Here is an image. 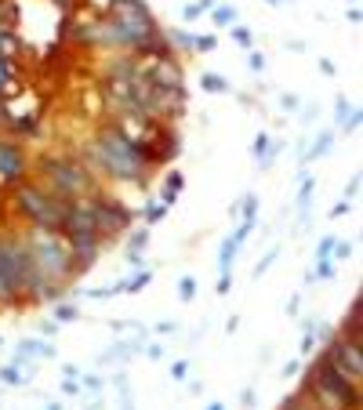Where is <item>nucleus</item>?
Masks as SVG:
<instances>
[{"label": "nucleus", "mask_w": 363, "mask_h": 410, "mask_svg": "<svg viewBox=\"0 0 363 410\" xmlns=\"http://www.w3.org/2000/svg\"><path fill=\"white\" fill-rule=\"evenodd\" d=\"M94 175H105L109 182L120 185H149V171H153V156L146 149L131 146L113 123H102L99 135L91 138L87 160H84Z\"/></svg>", "instance_id": "1"}, {"label": "nucleus", "mask_w": 363, "mask_h": 410, "mask_svg": "<svg viewBox=\"0 0 363 410\" xmlns=\"http://www.w3.org/2000/svg\"><path fill=\"white\" fill-rule=\"evenodd\" d=\"M37 182L47 189V193H55L62 200L91 196V193L102 189L99 175H94L81 156H55V153H47L37 160Z\"/></svg>", "instance_id": "2"}, {"label": "nucleus", "mask_w": 363, "mask_h": 410, "mask_svg": "<svg viewBox=\"0 0 363 410\" xmlns=\"http://www.w3.org/2000/svg\"><path fill=\"white\" fill-rule=\"evenodd\" d=\"M11 203H15V214H19L29 229H55V232H62L69 200L47 193L40 182H19L15 185Z\"/></svg>", "instance_id": "3"}, {"label": "nucleus", "mask_w": 363, "mask_h": 410, "mask_svg": "<svg viewBox=\"0 0 363 410\" xmlns=\"http://www.w3.org/2000/svg\"><path fill=\"white\" fill-rule=\"evenodd\" d=\"M26 244H29V250H33L40 273L51 280V283L69 287V283L81 276V273H76V265H73L69 244H66V236H62V232H55V229H29L26 232Z\"/></svg>", "instance_id": "4"}, {"label": "nucleus", "mask_w": 363, "mask_h": 410, "mask_svg": "<svg viewBox=\"0 0 363 410\" xmlns=\"http://www.w3.org/2000/svg\"><path fill=\"white\" fill-rule=\"evenodd\" d=\"M91 203H94V232H99L105 244L109 240H120L124 232H131L135 211L128 207V203H120L113 193H105V189L91 193Z\"/></svg>", "instance_id": "5"}, {"label": "nucleus", "mask_w": 363, "mask_h": 410, "mask_svg": "<svg viewBox=\"0 0 363 410\" xmlns=\"http://www.w3.org/2000/svg\"><path fill=\"white\" fill-rule=\"evenodd\" d=\"M109 15H113V19L131 33L135 51H138L146 40H153L156 33H164V29L156 26V19H153V11H149L146 0H113V11H109Z\"/></svg>", "instance_id": "6"}, {"label": "nucleus", "mask_w": 363, "mask_h": 410, "mask_svg": "<svg viewBox=\"0 0 363 410\" xmlns=\"http://www.w3.org/2000/svg\"><path fill=\"white\" fill-rule=\"evenodd\" d=\"M323 359L335 370H341L349 382H363V338H353V334H330L327 338V352Z\"/></svg>", "instance_id": "7"}, {"label": "nucleus", "mask_w": 363, "mask_h": 410, "mask_svg": "<svg viewBox=\"0 0 363 410\" xmlns=\"http://www.w3.org/2000/svg\"><path fill=\"white\" fill-rule=\"evenodd\" d=\"M22 283L19 269H15V255H11V232L0 236V305H15L22 302Z\"/></svg>", "instance_id": "8"}, {"label": "nucleus", "mask_w": 363, "mask_h": 410, "mask_svg": "<svg viewBox=\"0 0 363 410\" xmlns=\"http://www.w3.org/2000/svg\"><path fill=\"white\" fill-rule=\"evenodd\" d=\"M26 171H29V160H26L22 142L19 138H0V182L19 185V182H26Z\"/></svg>", "instance_id": "9"}, {"label": "nucleus", "mask_w": 363, "mask_h": 410, "mask_svg": "<svg viewBox=\"0 0 363 410\" xmlns=\"http://www.w3.org/2000/svg\"><path fill=\"white\" fill-rule=\"evenodd\" d=\"M66 244H69V255H73L76 273L91 269V265L102 258V250H105V240H102L99 232H73V236H66Z\"/></svg>", "instance_id": "10"}, {"label": "nucleus", "mask_w": 363, "mask_h": 410, "mask_svg": "<svg viewBox=\"0 0 363 410\" xmlns=\"http://www.w3.org/2000/svg\"><path fill=\"white\" fill-rule=\"evenodd\" d=\"M51 356H55V345L47 338H22L11 364H37V359H51Z\"/></svg>", "instance_id": "11"}, {"label": "nucleus", "mask_w": 363, "mask_h": 410, "mask_svg": "<svg viewBox=\"0 0 363 410\" xmlns=\"http://www.w3.org/2000/svg\"><path fill=\"white\" fill-rule=\"evenodd\" d=\"M146 247H149V225L138 229L128 240V265H131V269H142V255H146Z\"/></svg>", "instance_id": "12"}, {"label": "nucleus", "mask_w": 363, "mask_h": 410, "mask_svg": "<svg viewBox=\"0 0 363 410\" xmlns=\"http://www.w3.org/2000/svg\"><path fill=\"white\" fill-rule=\"evenodd\" d=\"M182 185H185L182 171H171V175H167V182H164V189H160V203H164V207H175V203H178V196H182Z\"/></svg>", "instance_id": "13"}, {"label": "nucleus", "mask_w": 363, "mask_h": 410, "mask_svg": "<svg viewBox=\"0 0 363 410\" xmlns=\"http://www.w3.org/2000/svg\"><path fill=\"white\" fill-rule=\"evenodd\" d=\"M330 149H335V131H320L316 138H312V149L302 156V160L312 164V160H320V156H327Z\"/></svg>", "instance_id": "14"}, {"label": "nucleus", "mask_w": 363, "mask_h": 410, "mask_svg": "<svg viewBox=\"0 0 363 410\" xmlns=\"http://www.w3.org/2000/svg\"><path fill=\"white\" fill-rule=\"evenodd\" d=\"M258 203H262V200H258L255 193H244L240 203H233V207H229V214H233V218H247V222H255V218H258Z\"/></svg>", "instance_id": "15"}, {"label": "nucleus", "mask_w": 363, "mask_h": 410, "mask_svg": "<svg viewBox=\"0 0 363 410\" xmlns=\"http://www.w3.org/2000/svg\"><path fill=\"white\" fill-rule=\"evenodd\" d=\"M26 385V367L22 364H4L0 367V388H22Z\"/></svg>", "instance_id": "16"}, {"label": "nucleus", "mask_w": 363, "mask_h": 410, "mask_svg": "<svg viewBox=\"0 0 363 410\" xmlns=\"http://www.w3.org/2000/svg\"><path fill=\"white\" fill-rule=\"evenodd\" d=\"M236 247L233 244V236H226L222 240V247H218V276H233V258H236Z\"/></svg>", "instance_id": "17"}, {"label": "nucleus", "mask_w": 363, "mask_h": 410, "mask_svg": "<svg viewBox=\"0 0 363 410\" xmlns=\"http://www.w3.org/2000/svg\"><path fill=\"white\" fill-rule=\"evenodd\" d=\"M200 87L208 91V94H229V91H233L226 76H222V73H211V69L200 73Z\"/></svg>", "instance_id": "18"}, {"label": "nucleus", "mask_w": 363, "mask_h": 410, "mask_svg": "<svg viewBox=\"0 0 363 410\" xmlns=\"http://www.w3.org/2000/svg\"><path fill=\"white\" fill-rule=\"evenodd\" d=\"M51 305H55V323H58V327L81 320V309H76L73 302H66V298H58V302H51Z\"/></svg>", "instance_id": "19"}, {"label": "nucleus", "mask_w": 363, "mask_h": 410, "mask_svg": "<svg viewBox=\"0 0 363 410\" xmlns=\"http://www.w3.org/2000/svg\"><path fill=\"white\" fill-rule=\"evenodd\" d=\"M153 283V269H135V276L124 280V294H138Z\"/></svg>", "instance_id": "20"}, {"label": "nucleus", "mask_w": 363, "mask_h": 410, "mask_svg": "<svg viewBox=\"0 0 363 410\" xmlns=\"http://www.w3.org/2000/svg\"><path fill=\"white\" fill-rule=\"evenodd\" d=\"M167 44H171V51H193V33H185V29H171V33H164Z\"/></svg>", "instance_id": "21"}, {"label": "nucleus", "mask_w": 363, "mask_h": 410, "mask_svg": "<svg viewBox=\"0 0 363 410\" xmlns=\"http://www.w3.org/2000/svg\"><path fill=\"white\" fill-rule=\"evenodd\" d=\"M269 149H273L269 135H265V131H258V135H255V146H251V156L258 160V167H262V171H265V156H269Z\"/></svg>", "instance_id": "22"}, {"label": "nucleus", "mask_w": 363, "mask_h": 410, "mask_svg": "<svg viewBox=\"0 0 363 410\" xmlns=\"http://www.w3.org/2000/svg\"><path fill=\"white\" fill-rule=\"evenodd\" d=\"M312 189H316V178L305 175L302 178V189H298V211H302V218L309 214V203H312Z\"/></svg>", "instance_id": "23"}, {"label": "nucleus", "mask_w": 363, "mask_h": 410, "mask_svg": "<svg viewBox=\"0 0 363 410\" xmlns=\"http://www.w3.org/2000/svg\"><path fill=\"white\" fill-rule=\"evenodd\" d=\"M167 211H171V207H164L160 200H149L146 211H142V222H146V225H156V222H164V218H167Z\"/></svg>", "instance_id": "24"}, {"label": "nucleus", "mask_w": 363, "mask_h": 410, "mask_svg": "<svg viewBox=\"0 0 363 410\" xmlns=\"http://www.w3.org/2000/svg\"><path fill=\"white\" fill-rule=\"evenodd\" d=\"M236 19H240V15H236V8H229V4H214L211 8V22L214 26H236Z\"/></svg>", "instance_id": "25"}, {"label": "nucleus", "mask_w": 363, "mask_h": 410, "mask_svg": "<svg viewBox=\"0 0 363 410\" xmlns=\"http://www.w3.org/2000/svg\"><path fill=\"white\" fill-rule=\"evenodd\" d=\"M113 294H124V280H117V283H102V287L87 291L91 302H105V298H113Z\"/></svg>", "instance_id": "26"}, {"label": "nucleus", "mask_w": 363, "mask_h": 410, "mask_svg": "<svg viewBox=\"0 0 363 410\" xmlns=\"http://www.w3.org/2000/svg\"><path fill=\"white\" fill-rule=\"evenodd\" d=\"M255 225H258V218H255V222L240 218V225H236V232H233V244H236V247H244V244L251 240V232H255Z\"/></svg>", "instance_id": "27"}, {"label": "nucleus", "mask_w": 363, "mask_h": 410, "mask_svg": "<svg viewBox=\"0 0 363 410\" xmlns=\"http://www.w3.org/2000/svg\"><path fill=\"white\" fill-rule=\"evenodd\" d=\"M196 287H200V283H196V276H182L178 280V298H182V302H193V298H196Z\"/></svg>", "instance_id": "28"}, {"label": "nucleus", "mask_w": 363, "mask_h": 410, "mask_svg": "<svg viewBox=\"0 0 363 410\" xmlns=\"http://www.w3.org/2000/svg\"><path fill=\"white\" fill-rule=\"evenodd\" d=\"M335 240H338V236H335V232H327L323 240L316 244V262H335V258H330V250H335Z\"/></svg>", "instance_id": "29"}, {"label": "nucleus", "mask_w": 363, "mask_h": 410, "mask_svg": "<svg viewBox=\"0 0 363 410\" xmlns=\"http://www.w3.org/2000/svg\"><path fill=\"white\" fill-rule=\"evenodd\" d=\"M214 47H218V37H214V33H203V37H193V51H200V55H203V51H208V55H211V51H214Z\"/></svg>", "instance_id": "30"}, {"label": "nucleus", "mask_w": 363, "mask_h": 410, "mask_svg": "<svg viewBox=\"0 0 363 410\" xmlns=\"http://www.w3.org/2000/svg\"><path fill=\"white\" fill-rule=\"evenodd\" d=\"M276 258H280V247H273V250H269V255H265V258H262V262L255 265V280H262L265 273H269V269H273V262H276Z\"/></svg>", "instance_id": "31"}, {"label": "nucleus", "mask_w": 363, "mask_h": 410, "mask_svg": "<svg viewBox=\"0 0 363 410\" xmlns=\"http://www.w3.org/2000/svg\"><path fill=\"white\" fill-rule=\"evenodd\" d=\"M233 40L240 44V47H247V51H251V44H255V33H251L247 26H233Z\"/></svg>", "instance_id": "32"}, {"label": "nucleus", "mask_w": 363, "mask_h": 410, "mask_svg": "<svg viewBox=\"0 0 363 410\" xmlns=\"http://www.w3.org/2000/svg\"><path fill=\"white\" fill-rule=\"evenodd\" d=\"M11 51H15V33H11L8 26H0V55L11 58Z\"/></svg>", "instance_id": "33"}, {"label": "nucleus", "mask_w": 363, "mask_h": 410, "mask_svg": "<svg viewBox=\"0 0 363 410\" xmlns=\"http://www.w3.org/2000/svg\"><path fill=\"white\" fill-rule=\"evenodd\" d=\"M84 8L91 15H109V11H113V0H84Z\"/></svg>", "instance_id": "34"}, {"label": "nucleus", "mask_w": 363, "mask_h": 410, "mask_svg": "<svg viewBox=\"0 0 363 410\" xmlns=\"http://www.w3.org/2000/svg\"><path fill=\"white\" fill-rule=\"evenodd\" d=\"M11 84V58L0 55V94H4V87Z\"/></svg>", "instance_id": "35"}, {"label": "nucleus", "mask_w": 363, "mask_h": 410, "mask_svg": "<svg viewBox=\"0 0 363 410\" xmlns=\"http://www.w3.org/2000/svg\"><path fill=\"white\" fill-rule=\"evenodd\" d=\"M247 69H251V73H265V55H262V51H251V55H247Z\"/></svg>", "instance_id": "36"}, {"label": "nucleus", "mask_w": 363, "mask_h": 410, "mask_svg": "<svg viewBox=\"0 0 363 410\" xmlns=\"http://www.w3.org/2000/svg\"><path fill=\"white\" fill-rule=\"evenodd\" d=\"M335 120H338V128L345 131V120H349V102H345V99L335 102Z\"/></svg>", "instance_id": "37"}, {"label": "nucleus", "mask_w": 363, "mask_h": 410, "mask_svg": "<svg viewBox=\"0 0 363 410\" xmlns=\"http://www.w3.org/2000/svg\"><path fill=\"white\" fill-rule=\"evenodd\" d=\"M171 377H175V382H185L189 377V359H175V364H171Z\"/></svg>", "instance_id": "38"}, {"label": "nucleus", "mask_w": 363, "mask_h": 410, "mask_svg": "<svg viewBox=\"0 0 363 410\" xmlns=\"http://www.w3.org/2000/svg\"><path fill=\"white\" fill-rule=\"evenodd\" d=\"M81 388L99 392V388H102V377H99V374H81Z\"/></svg>", "instance_id": "39"}, {"label": "nucleus", "mask_w": 363, "mask_h": 410, "mask_svg": "<svg viewBox=\"0 0 363 410\" xmlns=\"http://www.w3.org/2000/svg\"><path fill=\"white\" fill-rule=\"evenodd\" d=\"M349 211H353V203H349V200H345V196H341V200L335 203V207H330V218H345V214H349Z\"/></svg>", "instance_id": "40"}, {"label": "nucleus", "mask_w": 363, "mask_h": 410, "mask_svg": "<svg viewBox=\"0 0 363 410\" xmlns=\"http://www.w3.org/2000/svg\"><path fill=\"white\" fill-rule=\"evenodd\" d=\"M356 193H360V171H356V175L349 178V185H345V200L353 203V200H356Z\"/></svg>", "instance_id": "41"}, {"label": "nucleus", "mask_w": 363, "mask_h": 410, "mask_svg": "<svg viewBox=\"0 0 363 410\" xmlns=\"http://www.w3.org/2000/svg\"><path fill=\"white\" fill-rule=\"evenodd\" d=\"M200 15H203V8H200V4H185V8H182V19H185V22L200 19Z\"/></svg>", "instance_id": "42"}, {"label": "nucleus", "mask_w": 363, "mask_h": 410, "mask_svg": "<svg viewBox=\"0 0 363 410\" xmlns=\"http://www.w3.org/2000/svg\"><path fill=\"white\" fill-rule=\"evenodd\" d=\"M51 4L58 8V15L66 19V15H73V8H76V0H51Z\"/></svg>", "instance_id": "43"}, {"label": "nucleus", "mask_w": 363, "mask_h": 410, "mask_svg": "<svg viewBox=\"0 0 363 410\" xmlns=\"http://www.w3.org/2000/svg\"><path fill=\"white\" fill-rule=\"evenodd\" d=\"M280 410H309V407H305V400H302V396H294V400H287V403H283Z\"/></svg>", "instance_id": "44"}, {"label": "nucleus", "mask_w": 363, "mask_h": 410, "mask_svg": "<svg viewBox=\"0 0 363 410\" xmlns=\"http://www.w3.org/2000/svg\"><path fill=\"white\" fill-rule=\"evenodd\" d=\"M146 356H149V359H164V345H156V341H153L149 349H146Z\"/></svg>", "instance_id": "45"}, {"label": "nucleus", "mask_w": 363, "mask_h": 410, "mask_svg": "<svg viewBox=\"0 0 363 410\" xmlns=\"http://www.w3.org/2000/svg\"><path fill=\"white\" fill-rule=\"evenodd\" d=\"M298 367H302L298 359H287V364H283V377H294V374H298Z\"/></svg>", "instance_id": "46"}, {"label": "nucleus", "mask_w": 363, "mask_h": 410, "mask_svg": "<svg viewBox=\"0 0 363 410\" xmlns=\"http://www.w3.org/2000/svg\"><path fill=\"white\" fill-rule=\"evenodd\" d=\"M240 403H244V407H255V388H244V392H240Z\"/></svg>", "instance_id": "47"}, {"label": "nucleus", "mask_w": 363, "mask_h": 410, "mask_svg": "<svg viewBox=\"0 0 363 410\" xmlns=\"http://www.w3.org/2000/svg\"><path fill=\"white\" fill-rule=\"evenodd\" d=\"M156 330H160V334H175V330H178V327H175V323H171V320H164V323H156Z\"/></svg>", "instance_id": "48"}, {"label": "nucleus", "mask_w": 363, "mask_h": 410, "mask_svg": "<svg viewBox=\"0 0 363 410\" xmlns=\"http://www.w3.org/2000/svg\"><path fill=\"white\" fill-rule=\"evenodd\" d=\"M229 283H233V276H218V294H229Z\"/></svg>", "instance_id": "49"}, {"label": "nucleus", "mask_w": 363, "mask_h": 410, "mask_svg": "<svg viewBox=\"0 0 363 410\" xmlns=\"http://www.w3.org/2000/svg\"><path fill=\"white\" fill-rule=\"evenodd\" d=\"M280 105L291 113V109H298V99H291V94H283V99H280Z\"/></svg>", "instance_id": "50"}, {"label": "nucleus", "mask_w": 363, "mask_h": 410, "mask_svg": "<svg viewBox=\"0 0 363 410\" xmlns=\"http://www.w3.org/2000/svg\"><path fill=\"white\" fill-rule=\"evenodd\" d=\"M360 19H363V11L353 4V8H349V22H353V26H360Z\"/></svg>", "instance_id": "51"}, {"label": "nucleus", "mask_w": 363, "mask_h": 410, "mask_svg": "<svg viewBox=\"0 0 363 410\" xmlns=\"http://www.w3.org/2000/svg\"><path fill=\"white\" fill-rule=\"evenodd\" d=\"M298 305H302V298H291V302H287V316H294Z\"/></svg>", "instance_id": "52"}, {"label": "nucleus", "mask_w": 363, "mask_h": 410, "mask_svg": "<svg viewBox=\"0 0 363 410\" xmlns=\"http://www.w3.org/2000/svg\"><path fill=\"white\" fill-rule=\"evenodd\" d=\"M0 128H8V105L0 102Z\"/></svg>", "instance_id": "53"}, {"label": "nucleus", "mask_w": 363, "mask_h": 410, "mask_svg": "<svg viewBox=\"0 0 363 410\" xmlns=\"http://www.w3.org/2000/svg\"><path fill=\"white\" fill-rule=\"evenodd\" d=\"M196 4H200L203 11H211V8H214V0H196Z\"/></svg>", "instance_id": "54"}, {"label": "nucleus", "mask_w": 363, "mask_h": 410, "mask_svg": "<svg viewBox=\"0 0 363 410\" xmlns=\"http://www.w3.org/2000/svg\"><path fill=\"white\" fill-rule=\"evenodd\" d=\"M203 410H226V403H218V400H214V403H208Z\"/></svg>", "instance_id": "55"}, {"label": "nucleus", "mask_w": 363, "mask_h": 410, "mask_svg": "<svg viewBox=\"0 0 363 410\" xmlns=\"http://www.w3.org/2000/svg\"><path fill=\"white\" fill-rule=\"evenodd\" d=\"M44 410H62V403H55V400H51V403H44Z\"/></svg>", "instance_id": "56"}, {"label": "nucleus", "mask_w": 363, "mask_h": 410, "mask_svg": "<svg viewBox=\"0 0 363 410\" xmlns=\"http://www.w3.org/2000/svg\"><path fill=\"white\" fill-rule=\"evenodd\" d=\"M265 4H269V8H280V4H283V0H265Z\"/></svg>", "instance_id": "57"}, {"label": "nucleus", "mask_w": 363, "mask_h": 410, "mask_svg": "<svg viewBox=\"0 0 363 410\" xmlns=\"http://www.w3.org/2000/svg\"><path fill=\"white\" fill-rule=\"evenodd\" d=\"M124 410H135V407H131V400H124Z\"/></svg>", "instance_id": "58"}, {"label": "nucleus", "mask_w": 363, "mask_h": 410, "mask_svg": "<svg viewBox=\"0 0 363 410\" xmlns=\"http://www.w3.org/2000/svg\"><path fill=\"white\" fill-rule=\"evenodd\" d=\"M0 349H4V334H0Z\"/></svg>", "instance_id": "59"}]
</instances>
